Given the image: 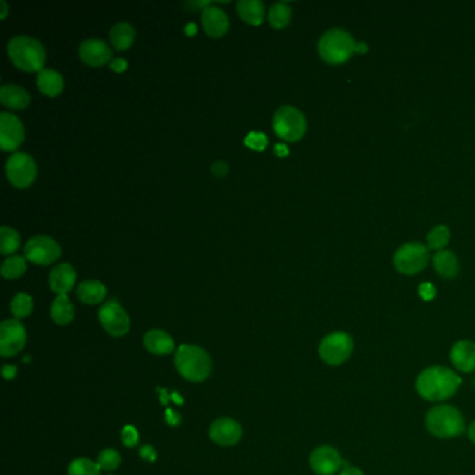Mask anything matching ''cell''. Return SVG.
Masks as SVG:
<instances>
[{
	"mask_svg": "<svg viewBox=\"0 0 475 475\" xmlns=\"http://www.w3.org/2000/svg\"><path fill=\"white\" fill-rule=\"evenodd\" d=\"M357 42L353 37L339 28L329 30L318 44L319 56L329 64H340L356 52Z\"/></svg>",
	"mask_w": 475,
	"mask_h": 475,
	"instance_id": "cell-5",
	"label": "cell"
},
{
	"mask_svg": "<svg viewBox=\"0 0 475 475\" xmlns=\"http://www.w3.org/2000/svg\"><path fill=\"white\" fill-rule=\"evenodd\" d=\"M8 181L17 188H28L37 178V164L24 152L13 154L6 164Z\"/></svg>",
	"mask_w": 475,
	"mask_h": 475,
	"instance_id": "cell-9",
	"label": "cell"
},
{
	"mask_svg": "<svg viewBox=\"0 0 475 475\" xmlns=\"http://www.w3.org/2000/svg\"><path fill=\"white\" fill-rule=\"evenodd\" d=\"M0 102L8 109L21 111L30 105L31 97L23 87L8 84L3 85L0 90Z\"/></svg>",
	"mask_w": 475,
	"mask_h": 475,
	"instance_id": "cell-21",
	"label": "cell"
},
{
	"mask_svg": "<svg viewBox=\"0 0 475 475\" xmlns=\"http://www.w3.org/2000/svg\"><path fill=\"white\" fill-rule=\"evenodd\" d=\"M24 125L11 113L0 115V147L3 151H16L24 141Z\"/></svg>",
	"mask_w": 475,
	"mask_h": 475,
	"instance_id": "cell-14",
	"label": "cell"
},
{
	"mask_svg": "<svg viewBox=\"0 0 475 475\" xmlns=\"http://www.w3.org/2000/svg\"><path fill=\"white\" fill-rule=\"evenodd\" d=\"M462 385V378L446 366H431L417 378L419 396L429 402H442L452 397Z\"/></svg>",
	"mask_w": 475,
	"mask_h": 475,
	"instance_id": "cell-1",
	"label": "cell"
},
{
	"mask_svg": "<svg viewBox=\"0 0 475 475\" xmlns=\"http://www.w3.org/2000/svg\"><path fill=\"white\" fill-rule=\"evenodd\" d=\"M429 261V251L421 242H407L402 245L395 257V268L405 275H416L421 272Z\"/></svg>",
	"mask_w": 475,
	"mask_h": 475,
	"instance_id": "cell-8",
	"label": "cell"
},
{
	"mask_svg": "<svg viewBox=\"0 0 475 475\" xmlns=\"http://www.w3.org/2000/svg\"><path fill=\"white\" fill-rule=\"evenodd\" d=\"M145 349L156 356H166L175 352V340L164 331L152 329L144 336Z\"/></svg>",
	"mask_w": 475,
	"mask_h": 475,
	"instance_id": "cell-20",
	"label": "cell"
},
{
	"mask_svg": "<svg viewBox=\"0 0 475 475\" xmlns=\"http://www.w3.org/2000/svg\"><path fill=\"white\" fill-rule=\"evenodd\" d=\"M173 400L176 402V403H183V400H181V397H180V395H178V393H173Z\"/></svg>",
	"mask_w": 475,
	"mask_h": 475,
	"instance_id": "cell-50",
	"label": "cell"
},
{
	"mask_svg": "<svg viewBox=\"0 0 475 475\" xmlns=\"http://www.w3.org/2000/svg\"><path fill=\"white\" fill-rule=\"evenodd\" d=\"M109 38L113 48L119 52H123L131 48V45L134 44L135 30L128 23H118L111 28Z\"/></svg>",
	"mask_w": 475,
	"mask_h": 475,
	"instance_id": "cell-26",
	"label": "cell"
},
{
	"mask_svg": "<svg viewBox=\"0 0 475 475\" xmlns=\"http://www.w3.org/2000/svg\"><path fill=\"white\" fill-rule=\"evenodd\" d=\"M99 466L88 459H75L68 467V475H99Z\"/></svg>",
	"mask_w": 475,
	"mask_h": 475,
	"instance_id": "cell-33",
	"label": "cell"
},
{
	"mask_svg": "<svg viewBox=\"0 0 475 475\" xmlns=\"http://www.w3.org/2000/svg\"><path fill=\"white\" fill-rule=\"evenodd\" d=\"M138 431L135 429V426L132 425H125L121 431V439H123V443L127 446V448H132L138 443Z\"/></svg>",
	"mask_w": 475,
	"mask_h": 475,
	"instance_id": "cell-36",
	"label": "cell"
},
{
	"mask_svg": "<svg viewBox=\"0 0 475 475\" xmlns=\"http://www.w3.org/2000/svg\"><path fill=\"white\" fill-rule=\"evenodd\" d=\"M201 23L204 31L212 38H221L229 31V18L226 13L214 4L202 10Z\"/></svg>",
	"mask_w": 475,
	"mask_h": 475,
	"instance_id": "cell-17",
	"label": "cell"
},
{
	"mask_svg": "<svg viewBox=\"0 0 475 475\" xmlns=\"http://www.w3.org/2000/svg\"><path fill=\"white\" fill-rule=\"evenodd\" d=\"M51 316L60 326L68 325L74 319V305L67 296H58L52 302Z\"/></svg>",
	"mask_w": 475,
	"mask_h": 475,
	"instance_id": "cell-27",
	"label": "cell"
},
{
	"mask_svg": "<svg viewBox=\"0 0 475 475\" xmlns=\"http://www.w3.org/2000/svg\"><path fill=\"white\" fill-rule=\"evenodd\" d=\"M7 54L11 63L17 68L27 73L42 71L47 61V54L42 44L25 35L14 37L13 39H10Z\"/></svg>",
	"mask_w": 475,
	"mask_h": 475,
	"instance_id": "cell-2",
	"label": "cell"
},
{
	"mask_svg": "<svg viewBox=\"0 0 475 475\" xmlns=\"http://www.w3.org/2000/svg\"><path fill=\"white\" fill-rule=\"evenodd\" d=\"M0 6H1L0 18H1V20H4V18L7 17V14H8V6H7V3H6L4 0H1V1H0Z\"/></svg>",
	"mask_w": 475,
	"mask_h": 475,
	"instance_id": "cell-46",
	"label": "cell"
},
{
	"mask_svg": "<svg viewBox=\"0 0 475 475\" xmlns=\"http://www.w3.org/2000/svg\"><path fill=\"white\" fill-rule=\"evenodd\" d=\"M268 20H269V24H271L272 28L282 30V28L288 27L290 20H292V8L283 1L275 3L269 8Z\"/></svg>",
	"mask_w": 475,
	"mask_h": 475,
	"instance_id": "cell-28",
	"label": "cell"
},
{
	"mask_svg": "<svg viewBox=\"0 0 475 475\" xmlns=\"http://www.w3.org/2000/svg\"><path fill=\"white\" fill-rule=\"evenodd\" d=\"M75 271L70 264H60L49 273V286L58 296H67L75 285Z\"/></svg>",
	"mask_w": 475,
	"mask_h": 475,
	"instance_id": "cell-18",
	"label": "cell"
},
{
	"mask_svg": "<svg viewBox=\"0 0 475 475\" xmlns=\"http://www.w3.org/2000/svg\"><path fill=\"white\" fill-rule=\"evenodd\" d=\"M339 475H364V473L358 467H352L347 463H345V469L340 471Z\"/></svg>",
	"mask_w": 475,
	"mask_h": 475,
	"instance_id": "cell-42",
	"label": "cell"
},
{
	"mask_svg": "<svg viewBox=\"0 0 475 475\" xmlns=\"http://www.w3.org/2000/svg\"><path fill=\"white\" fill-rule=\"evenodd\" d=\"M238 16L249 25H261L265 18V6L259 0H240L238 3Z\"/></svg>",
	"mask_w": 475,
	"mask_h": 475,
	"instance_id": "cell-23",
	"label": "cell"
},
{
	"mask_svg": "<svg viewBox=\"0 0 475 475\" xmlns=\"http://www.w3.org/2000/svg\"><path fill=\"white\" fill-rule=\"evenodd\" d=\"M106 293L108 290L105 285L98 280H85L81 282L77 288V297L80 298L81 302L90 305H95L104 301V298L106 297Z\"/></svg>",
	"mask_w": 475,
	"mask_h": 475,
	"instance_id": "cell-24",
	"label": "cell"
},
{
	"mask_svg": "<svg viewBox=\"0 0 475 475\" xmlns=\"http://www.w3.org/2000/svg\"><path fill=\"white\" fill-rule=\"evenodd\" d=\"M368 51V47H366V44H357L356 47V52H359V54H365Z\"/></svg>",
	"mask_w": 475,
	"mask_h": 475,
	"instance_id": "cell-47",
	"label": "cell"
},
{
	"mask_svg": "<svg viewBox=\"0 0 475 475\" xmlns=\"http://www.w3.org/2000/svg\"><path fill=\"white\" fill-rule=\"evenodd\" d=\"M16 375H17V368L14 365H4L3 366L4 379H13Z\"/></svg>",
	"mask_w": 475,
	"mask_h": 475,
	"instance_id": "cell-41",
	"label": "cell"
},
{
	"mask_svg": "<svg viewBox=\"0 0 475 475\" xmlns=\"http://www.w3.org/2000/svg\"><path fill=\"white\" fill-rule=\"evenodd\" d=\"M469 436H470L471 442L475 443V421L470 425V428H469Z\"/></svg>",
	"mask_w": 475,
	"mask_h": 475,
	"instance_id": "cell-48",
	"label": "cell"
},
{
	"mask_svg": "<svg viewBox=\"0 0 475 475\" xmlns=\"http://www.w3.org/2000/svg\"><path fill=\"white\" fill-rule=\"evenodd\" d=\"M141 457L148 459L149 462H154V460H156V452L152 446H142L141 448Z\"/></svg>",
	"mask_w": 475,
	"mask_h": 475,
	"instance_id": "cell-40",
	"label": "cell"
},
{
	"mask_svg": "<svg viewBox=\"0 0 475 475\" xmlns=\"http://www.w3.org/2000/svg\"><path fill=\"white\" fill-rule=\"evenodd\" d=\"M273 130L285 141L296 142L301 140L307 130L304 115L293 106H282L273 116Z\"/></svg>",
	"mask_w": 475,
	"mask_h": 475,
	"instance_id": "cell-6",
	"label": "cell"
},
{
	"mask_svg": "<svg viewBox=\"0 0 475 475\" xmlns=\"http://www.w3.org/2000/svg\"><path fill=\"white\" fill-rule=\"evenodd\" d=\"M242 429L238 421L232 418H218L212 422L209 428V438L222 446H232L236 445L241 439Z\"/></svg>",
	"mask_w": 475,
	"mask_h": 475,
	"instance_id": "cell-16",
	"label": "cell"
},
{
	"mask_svg": "<svg viewBox=\"0 0 475 475\" xmlns=\"http://www.w3.org/2000/svg\"><path fill=\"white\" fill-rule=\"evenodd\" d=\"M32 308H34L32 298L25 293H18L10 304L11 314L16 316V319L27 318L32 312Z\"/></svg>",
	"mask_w": 475,
	"mask_h": 475,
	"instance_id": "cell-31",
	"label": "cell"
},
{
	"mask_svg": "<svg viewBox=\"0 0 475 475\" xmlns=\"http://www.w3.org/2000/svg\"><path fill=\"white\" fill-rule=\"evenodd\" d=\"M27 340L24 325L18 319H7L0 325V356L18 354Z\"/></svg>",
	"mask_w": 475,
	"mask_h": 475,
	"instance_id": "cell-12",
	"label": "cell"
},
{
	"mask_svg": "<svg viewBox=\"0 0 475 475\" xmlns=\"http://www.w3.org/2000/svg\"><path fill=\"white\" fill-rule=\"evenodd\" d=\"M98 316L101 325L111 336L121 338L130 329V318L118 300H109L105 302L101 307Z\"/></svg>",
	"mask_w": 475,
	"mask_h": 475,
	"instance_id": "cell-11",
	"label": "cell"
},
{
	"mask_svg": "<svg viewBox=\"0 0 475 475\" xmlns=\"http://www.w3.org/2000/svg\"><path fill=\"white\" fill-rule=\"evenodd\" d=\"M166 421H168L169 424H172V425H176V424L180 422V416L176 414V413H173L172 410H168V412H166Z\"/></svg>",
	"mask_w": 475,
	"mask_h": 475,
	"instance_id": "cell-44",
	"label": "cell"
},
{
	"mask_svg": "<svg viewBox=\"0 0 475 475\" xmlns=\"http://www.w3.org/2000/svg\"><path fill=\"white\" fill-rule=\"evenodd\" d=\"M244 144L252 149V151H264L268 145V137L264 134V132H257V131H251L245 140H244Z\"/></svg>",
	"mask_w": 475,
	"mask_h": 475,
	"instance_id": "cell-35",
	"label": "cell"
},
{
	"mask_svg": "<svg viewBox=\"0 0 475 475\" xmlns=\"http://www.w3.org/2000/svg\"><path fill=\"white\" fill-rule=\"evenodd\" d=\"M426 429L436 438H456L460 436L464 429V418L462 413L452 406H435L432 407L425 418Z\"/></svg>",
	"mask_w": 475,
	"mask_h": 475,
	"instance_id": "cell-4",
	"label": "cell"
},
{
	"mask_svg": "<svg viewBox=\"0 0 475 475\" xmlns=\"http://www.w3.org/2000/svg\"><path fill=\"white\" fill-rule=\"evenodd\" d=\"M346 462H343L340 453L328 445L316 448L309 457V466L312 471L318 475L336 474Z\"/></svg>",
	"mask_w": 475,
	"mask_h": 475,
	"instance_id": "cell-13",
	"label": "cell"
},
{
	"mask_svg": "<svg viewBox=\"0 0 475 475\" xmlns=\"http://www.w3.org/2000/svg\"><path fill=\"white\" fill-rule=\"evenodd\" d=\"M450 359L460 372L474 371L475 343L470 340H459L450 350Z\"/></svg>",
	"mask_w": 475,
	"mask_h": 475,
	"instance_id": "cell-19",
	"label": "cell"
},
{
	"mask_svg": "<svg viewBox=\"0 0 475 475\" xmlns=\"http://www.w3.org/2000/svg\"><path fill=\"white\" fill-rule=\"evenodd\" d=\"M176 368L183 378L191 382L205 381L212 371V359L209 354L192 345H181L175 357Z\"/></svg>",
	"mask_w": 475,
	"mask_h": 475,
	"instance_id": "cell-3",
	"label": "cell"
},
{
	"mask_svg": "<svg viewBox=\"0 0 475 475\" xmlns=\"http://www.w3.org/2000/svg\"><path fill=\"white\" fill-rule=\"evenodd\" d=\"M38 88L39 91L51 98H55L63 92L64 88V81L61 74L55 71V70H49V68H44L42 71L38 73V80H37Z\"/></svg>",
	"mask_w": 475,
	"mask_h": 475,
	"instance_id": "cell-22",
	"label": "cell"
},
{
	"mask_svg": "<svg viewBox=\"0 0 475 475\" xmlns=\"http://www.w3.org/2000/svg\"><path fill=\"white\" fill-rule=\"evenodd\" d=\"M418 293H419V296H421L422 300L431 301L432 298L436 296V289H435L433 285H431V283H422V285L419 286V289H418Z\"/></svg>",
	"mask_w": 475,
	"mask_h": 475,
	"instance_id": "cell-37",
	"label": "cell"
},
{
	"mask_svg": "<svg viewBox=\"0 0 475 475\" xmlns=\"http://www.w3.org/2000/svg\"><path fill=\"white\" fill-rule=\"evenodd\" d=\"M433 266L438 275L445 279H455L459 273V261L452 251H439L433 257Z\"/></svg>",
	"mask_w": 475,
	"mask_h": 475,
	"instance_id": "cell-25",
	"label": "cell"
},
{
	"mask_svg": "<svg viewBox=\"0 0 475 475\" xmlns=\"http://www.w3.org/2000/svg\"><path fill=\"white\" fill-rule=\"evenodd\" d=\"M61 255L59 244L48 236L30 238L24 247V257L35 265H51Z\"/></svg>",
	"mask_w": 475,
	"mask_h": 475,
	"instance_id": "cell-10",
	"label": "cell"
},
{
	"mask_svg": "<svg viewBox=\"0 0 475 475\" xmlns=\"http://www.w3.org/2000/svg\"><path fill=\"white\" fill-rule=\"evenodd\" d=\"M109 66H111V68H112L115 73H123V71L127 70L128 63H127V60L121 59V58H116V59H113L111 61Z\"/></svg>",
	"mask_w": 475,
	"mask_h": 475,
	"instance_id": "cell-39",
	"label": "cell"
},
{
	"mask_svg": "<svg viewBox=\"0 0 475 475\" xmlns=\"http://www.w3.org/2000/svg\"><path fill=\"white\" fill-rule=\"evenodd\" d=\"M195 34H197V25L192 24V23H190V24L185 27V35L194 37Z\"/></svg>",
	"mask_w": 475,
	"mask_h": 475,
	"instance_id": "cell-45",
	"label": "cell"
},
{
	"mask_svg": "<svg viewBox=\"0 0 475 475\" xmlns=\"http://www.w3.org/2000/svg\"><path fill=\"white\" fill-rule=\"evenodd\" d=\"M428 247L431 249H440L443 247L448 245L449 240H450V230L448 226H436L435 229H432L428 235Z\"/></svg>",
	"mask_w": 475,
	"mask_h": 475,
	"instance_id": "cell-32",
	"label": "cell"
},
{
	"mask_svg": "<svg viewBox=\"0 0 475 475\" xmlns=\"http://www.w3.org/2000/svg\"><path fill=\"white\" fill-rule=\"evenodd\" d=\"M212 173L216 176V178H225L228 173H229V165L226 162H216L212 165L211 168Z\"/></svg>",
	"mask_w": 475,
	"mask_h": 475,
	"instance_id": "cell-38",
	"label": "cell"
},
{
	"mask_svg": "<svg viewBox=\"0 0 475 475\" xmlns=\"http://www.w3.org/2000/svg\"><path fill=\"white\" fill-rule=\"evenodd\" d=\"M161 400H162V403H164V405H168V402H169V397H168V395H166V390H165V389L162 390V396H161Z\"/></svg>",
	"mask_w": 475,
	"mask_h": 475,
	"instance_id": "cell-49",
	"label": "cell"
},
{
	"mask_svg": "<svg viewBox=\"0 0 475 475\" xmlns=\"http://www.w3.org/2000/svg\"><path fill=\"white\" fill-rule=\"evenodd\" d=\"M354 349L353 338L346 332H333L323 338L319 345V356L328 365H342Z\"/></svg>",
	"mask_w": 475,
	"mask_h": 475,
	"instance_id": "cell-7",
	"label": "cell"
},
{
	"mask_svg": "<svg viewBox=\"0 0 475 475\" xmlns=\"http://www.w3.org/2000/svg\"><path fill=\"white\" fill-rule=\"evenodd\" d=\"M275 154H276L278 156H280V158H285V156L289 155V149H288V147L283 145V144H276V145H275Z\"/></svg>",
	"mask_w": 475,
	"mask_h": 475,
	"instance_id": "cell-43",
	"label": "cell"
},
{
	"mask_svg": "<svg viewBox=\"0 0 475 475\" xmlns=\"http://www.w3.org/2000/svg\"><path fill=\"white\" fill-rule=\"evenodd\" d=\"M27 271V258L21 255L8 257L1 265V275L4 279L13 280L23 276Z\"/></svg>",
	"mask_w": 475,
	"mask_h": 475,
	"instance_id": "cell-29",
	"label": "cell"
},
{
	"mask_svg": "<svg viewBox=\"0 0 475 475\" xmlns=\"http://www.w3.org/2000/svg\"><path fill=\"white\" fill-rule=\"evenodd\" d=\"M78 56L85 64L91 67H101L105 64H111L112 61V49L109 45L99 39H87L78 48Z\"/></svg>",
	"mask_w": 475,
	"mask_h": 475,
	"instance_id": "cell-15",
	"label": "cell"
},
{
	"mask_svg": "<svg viewBox=\"0 0 475 475\" xmlns=\"http://www.w3.org/2000/svg\"><path fill=\"white\" fill-rule=\"evenodd\" d=\"M120 462H121V456H120L119 452H116L113 449H105L98 456L97 464L99 466L101 470L113 471L119 467Z\"/></svg>",
	"mask_w": 475,
	"mask_h": 475,
	"instance_id": "cell-34",
	"label": "cell"
},
{
	"mask_svg": "<svg viewBox=\"0 0 475 475\" xmlns=\"http://www.w3.org/2000/svg\"><path fill=\"white\" fill-rule=\"evenodd\" d=\"M21 245V238L18 232L11 228L3 226L0 229V252L3 255H10L16 252Z\"/></svg>",
	"mask_w": 475,
	"mask_h": 475,
	"instance_id": "cell-30",
	"label": "cell"
}]
</instances>
